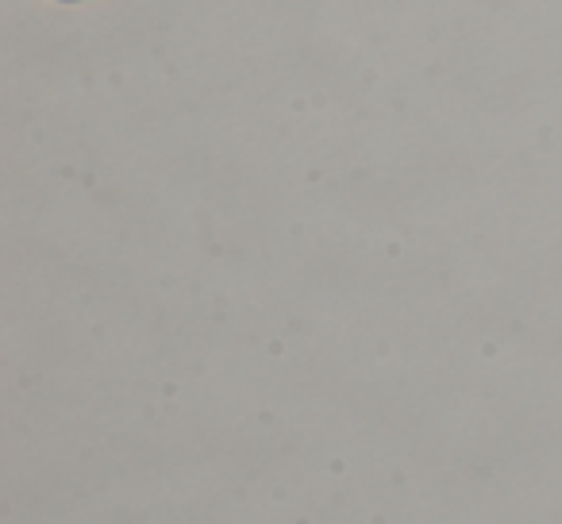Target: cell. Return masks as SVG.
<instances>
[{
  "instance_id": "1",
  "label": "cell",
  "mask_w": 562,
  "mask_h": 524,
  "mask_svg": "<svg viewBox=\"0 0 562 524\" xmlns=\"http://www.w3.org/2000/svg\"><path fill=\"white\" fill-rule=\"evenodd\" d=\"M58 4H78V0H58Z\"/></svg>"
}]
</instances>
